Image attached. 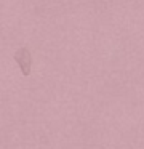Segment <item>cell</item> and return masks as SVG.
Here are the masks:
<instances>
[{"label":"cell","instance_id":"cell-1","mask_svg":"<svg viewBox=\"0 0 144 149\" xmlns=\"http://www.w3.org/2000/svg\"><path fill=\"white\" fill-rule=\"evenodd\" d=\"M15 61L19 64L21 68V72L24 75H29L31 74V68H32V56H31V52H29L26 47H21L18 52L15 53Z\"/></svg>","mask_w":144,"mask_h":149}]
</instances>
